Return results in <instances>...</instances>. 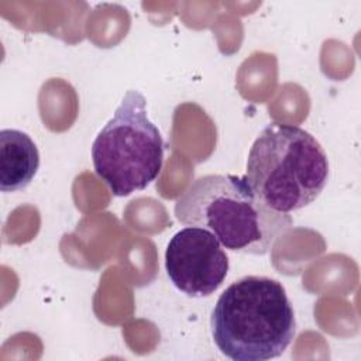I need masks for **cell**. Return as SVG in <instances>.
Segmentation results:
<instances>
[{
  "label": "cell",
  "instance_id": "6da1fadb",
  "mask_svg": "<svg viewBox=\"0 0 361 361\" xmlns=\"http://www.w3.org/2000/svg\"><path fill=\"white\" fill-rule=\"evenodd\" d=\"M175 217L185 226L209 230L234 252L268 254L292 227L289 213L268 207L245 176L209 173L195 179L176 199Z\"/></svg>",
  "mask_w": 361,
  "mask_h": 361
},
{
  "label": "cell",
  "instance_id": "7a4b0ae2",
  "mask_svg": "<svg viewBox=\"0 0 361 361\" xmlns=\"http://www.w3.org/2000/svg\"><path fill=\"white\" fill-rule=\"evenodd\" d=\"M213 341L234 361L279 357L296 333V317L283 285L248 275L226 288L210 317Z\"/></svg>",
  "mask_w": 361,
  "mask_h": 361
},
{
  "label": "cell",
  "instance_id": "3957f363",
  "mask_svg": "<svg viewBox=\"0 0 361 361\" xmlns=\"http://www.w3.org/2000/svg\"><path fill=\"white\" fill-rule=\"evenodd\" d=\"M245 178L272 210L290 213L314 202L329 179V159L306 130L272 121L255 138Z\"/></svg>",
  "mask_w": 361,
  "mask_h": 361
},
{
  "label": "cell",
  "instance_id": "277c9868",
  "mask_svg": "<svg viewBox=\"0 0 361 361\" xmlns=\"http://www.w3.org/2000/svg\"><path fill=\"white\" fill-rule=\"evenodd\" d=\"M164 149L162 135L148 117L145 97L131 89L96 135L92 161L110 192L123 197L145 189L158 178Z\"/></svg>",
  "mask_w": 361,
  "mask_h": 361
},
{
  "label": "cell",
  "instance_id": "5b68a950",
  "mask_svg": "<svg viewBox=\"0 0 361 361\" xmlns=\"http://www.w3.org/2000/svg\"><path fill=\"white\" fill-rule=\"evenodd\" d=\"M165 269L178 290L189 298H207L224 282L228 257L209 230L188 226L169 240Z\"/></svg>",
  "mask_w": 361,
  "mask_h": 361
},
{
  "label": "cell",
  "instance_id": "8992f818",
  "mask_svg": "<svg viewBox=\"0 0 361 361\" xmlns=\"http://www.w3.org/2000/svg\"><path fill=\"white\" fill-rule=\"evenodd\" d=\"M39 168V152L31 137L16 128L0 131V190L25 189Z\"/></svg>",
  "mask_w": 361,
  "mask_h": 361
}]
</instances>
